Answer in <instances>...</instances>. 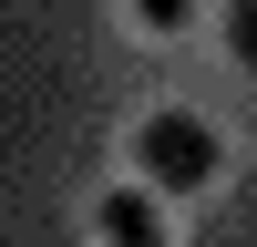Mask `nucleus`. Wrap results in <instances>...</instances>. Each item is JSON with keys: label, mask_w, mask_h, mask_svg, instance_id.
Listing matches in <instances>:
<instances>
[{"label": "nucleus", "mask_w": 257, "mask_h": 247, "mask_svg": "<svg viewBox=\"0 0 257 247\" xmlns=\"http://www.w3.org/2000/svg\"><path fill=\"white\" fill-rule=\"evenodd\" d=\"M226 52H237L247 72H257V0H247V11H226Z\"/></svg>", "instance_id": "7ed1b4c3"}, {"label": "nucleus", "mask_w": 257, "mask_h": 247, "mask_svg": "<svg viewBox=\"0 0 257 247\" xmlns=\"http://www.w3.org/2000/svg\"><path fill=\"white\" fill-rule=\"evenodd\" d=\"M93 226H103V247H165V226H155V196H134V185H113V196L93 206Z\"/></svg>", "instance_id": "f03ea898"}, {"label": "nucleus", "mask_w": 257, "mask_h": 247, "mask_svg": "<svg viewBox=\"0 0 257 247\" xmlns=\"http://www.w3.org/2000/svg\"><path fill=\"white\" fill-rule=\"evenodd\" d=\"M134 175L155 185V196L216 185V124H196V113H144V124H134Z\"/></svg>", "instance_id": "f257e3e1"}]
</instances>
